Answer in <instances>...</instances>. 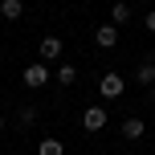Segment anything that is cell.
<instances>
[{
	"label": "cell",
	"mask_w": 155,
	"mask_h": 155,
	"mask_svg": "<svg viewBox=\"0 0 155 155\" xmlns=\"http://www.w3.org/2000/svg\"><path fill=\"white\" fill-rule=\"evenodd\" d=\"M98 94H102L106 102L123 98V74H102V82H98Z\"/></svg>",
	"instance_id": "cell-1"
},
{
	"label": "cell",
	"mask_w": 155,
	"mask_h": 155,
	"mask_svg": "<svg viewBox=\"0 0 155 155\" xmlns=\"http://www.w3.org/2000/svg\"><path fill=\"white\" fill-rule=\"evenodd\" d=\"M45 82H49V65H45V61H29V65H25V86L41 90Z\"/></svg>",
	"instance_id": "cell-2"
},
{
	"label": "cell",
	"mask_w": 155,
	"mask_h": 155,
	"mask_svg": "<svg viewBox=\"0 0 155 155\" xmlns=\"http://www.w3.org/2000/svg\"><path fill=\"white\" fill-rule=\"evenodd\" d=\"M110 123V118H106V106H86V114H82V127H86V131H102V127H106Z\"/></svg>",
	"instance_id": "cell-3"
},
{
	"label": "cell",
	"mask_w": 155,
	"mask_h": 155,
	"mask_svg": "<svg viewBox=\"0 0 155 155\" xmlns=\"http://www.w3.org/2000/svg\"><path fill=\"white\" fill-rule=\"evenodd\" d=\"M37 53H41V61H57L61 57V37H41V45H37Z\"/></svg>",
	"instance_id": "cell-4"
},
{
	"label": "cell",
	"mask_w": 155,
	"mask_h": 155,
	"mask_svg": "<svg viewBox=\"0 0 155 155\" xmlns=\"http://www.w3.org/2000/svg\"><path fill=\"white\" fill-rule=\"evenodd\" d=\"M94 41H98V49H114L118 45V25H98L94 29Z\"/></svg>",
	"instance_id": "cell-5"
},
{
	"label": "cell",
	"mask_w": 155,
	"mask_h": 155,
	"mask_svg": "<svg viewBox=\"0 0 155 155\" xmlns=\"http://www.w3.org/2000/svg\"><path fill=\"white\" fill-rule=\"evenodd\" d=\"M135 82L139 86H155V57H143V61L135 65Z\"/></svg>",
	"instance_id": "cell-6"
},
{
	"label": "cell",
	"mask_w": 155,
	"mask_h": 155,
	"mask_svg": "<svg viewBox=\"0 0 155 155\" xmlns=\"http://www.w3.org/2000/svg\"><path fill=\"white\" fill-rule=\"evenodd\" d=\"M0 16L4 21H21L25 16V0H0Z\"/></svg>",
	"instance_id": "cell-7"
},
{
	"label": "cell",
	"mask_w": 155,
	"mask_h": 155,
	"mask_svg": "<svg viewBox=\"0 0 155 155\" xmlns=\"http://www.w3.org/2000/svg\"><path fill=\"white\" fill-rule=\"evenodd\" d=\"M143 131H147V123H143V118H127V123H123V139H143Z\"/></svg>",
	"instance_id": "cell-8"
},
{
	"label": "cell",
	"mask_w": 155,
	"mask_h": 155,
	"mask_svg": "<svg viewBox=\"0 0 155 155\" xmlns=\"http://www.w3.org/2000/svg\"><path fill=\"white\" fill-rule=\"evenodd\" d=\"M74 82H78V65L57 61V86H74Z\"/></svg>",
	"instance_id": "cell-9"
},
{
	"label": "cell",
	"mask_w": 155,
	"mask_h": 155,
	"mask_svg": "<svg viewBox=\"0 0 155 155\" xmlns=\"http://www.w3.org/2000/svg\"><path fill=\"white\" fill-rule=\"evenodd\" d=\"M37 155H65V143L61 139H41L37 143Z\"/></svg>",
	"instance_id": "cell-10"
},
{
	"label": "cell",
	"mask_w": 155,
	"mask_h": 155,
	"mask_svg": "<svg viewBox=\"0 0 155 155\" xmlns=\"http://www.w3.org/2000/svg\"><path fill=\"white\" fill-rule=\"evenodd\" d=\"M110 21H114V25H127V21H131V4H127V0H114V8H110Z\"/></svg>",
	"instance_id": "cell-11"
},
{
	"label": "cell",
	"mask_w": 155,
	"mask_h": 155,
	"mask_svg": "<svg viewBox=\"0 0 155 155\" xmlns=\"http://www.w3.org/2000/svg\"><path fill=\"white\" fill-rule=\"evenodd\" d=\"M16 123H21V127H33V123H37V106H21Z\"/></svg>",
	"instance_id": "cell-12"
},
{
	"label": "cell",
	"mask_w": 155,
	"mask_h": 155,
	"mask_svg": "<svg viewBox=\"0 0 155 155\" xmlns=\"http://www.w3.org/2000/svg\"><path fill=\"white\" fill-rule=\"evenodd\" d=\"M143 29H147V33H155V8H151L147 16H143Z\"/></svg>",
	"instance_id": "cell-13"
},
{
	"label": "cell",
	"mask_w": 155,
	"mask_h": 155,
	"mask_svg": "<svg viewBox=\"0 0 155 155\" xmlns=\"http://www.w3.org/2000/svg\"><path fill=\"white\" fill-rule=\"evenodd\" d=\"M0 131H4V118H0Z\"/></svg>",
	"instance_id": "cell-14"
},
{
	"label": "cell",
	"mask_w": 155,
	"mask_h": 155,
	"mask_svg": "<svg viewBox=\"0 0 155 155\" xmlns=\"http://www.w3.org/2000/svg\"><path fill=\"white\" fill-rule=\"evenodd\" d=\"M143 4H155V0H143Z\"/></svg>",
	"instance_id": "cell-15"
}]
</instances>
